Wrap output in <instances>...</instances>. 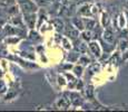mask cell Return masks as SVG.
Instances as JSON below:
<instances>
[{"instance_id": "44dd1931", "label": "cell", "mask_w": 128, "mask_h": 112, "mask_svg": "<svg viewBox=\"0 0 128 112\" xmlns=\"http://www.w3.org/2000/svg\"><path fill=\"white\" fill-rule=\"evenodd\" d=\"M4 19H0V25H4Z\"/></svg>"}, {"instance_id": "ac0fdd59", "label": "cell", "mask_w": 128, "mask_h": 112, "mask_svg": "<svg viewBox=\"0 0 128 112\" xmlns=\"http://www.w3.org/2000/svg\"><path fill=\"white\" fill-rule=\"evenodd\" d=\"M89 94V96L92 95V88H89V91H87V95Z\"/></svg>"}, {"instance_id": "52a82bcc", "label": "cell", "mask_w": 128, "mask_h": 112, "mask_svg": "<svg viewBox=\"0 0 128 112\" xmlns=\"http://www.w3.org/2000/svg\"><path fill=\"white\" fill-rule=\"evenodd\" d=\"M14 4V0H0V6H2V7L12 6Z\"/></svg>"}, {"instance_id": "7c38bea8", "label": "cell", "mask_w": 128, "mask_h": 112, "mask_svg": "<svg viewBox=\"0 0 128 112\" xmlns=\"http://www.w3.org/2000/svg\"><path fill=\"white\" fill-rule=\"evenodd\" d=\"M120 47H122V51H124V49H126L128 47V42L127 41H122V43H120Z\"/></svg>"}, {"instance_id": "e0dca14e", "label": "cell", "mask_w": 128, "mask_h": 112, "mask_svg": "<svg viewBox=\"0 0 128 112\" xmlns=\"http://www.w3.org/2000/svg\"><path fill=\"white\" fill-rule=\"evenodd\" d=\"M82 36H84V38H85V39H90V33H89V31H86V33H84Z\"/></svg>"}, {"instance_id": "5bb4252c", "label": "cell", "mask_w": 128, "mask_h": 112, "mask_svg": "<svg viewBox=\"0 0 128 112\" xmlns=\"http://www.w3.org/2000/svg\"><path fill=\"white\" fill-rule=\"evenodd\" d=\"M74 22H75V24L77 25V27H78V28H79V29H82V28H84V26H82V21H78L77 19H75V20H74Z\"/></svg>"}, {"instance_id": "ffe728a7", "label": "cell", "mask_w": 128, "mask_h": 112, "mask_svg": "<svg viewBox=\"0 0 128 112\" xmlns=\"http://www.w3.org/2000/svg\"><path fill=\"white\" fill-rule=\"evenodd\" d=\"M126 58H128V52H126L125 55H124V59H126Z\"/></svg>"}, {"instance_id": "9a60e30c", "label": "cell", "mask_w": 128, "mask_h": 112, "mask_svg": "<svg viewBox=\"0 0 128 112\" xmlns=\"http://www.w3.org/2000/svg\"><path fill=\"white\" fill-rule=\"evenodd\" d=\"M8 12L9 14H17V12H18V9H17L16 7H11V8L8 10Z\"/></svg>"}, {"instance_id": "30bf717a", "label": "cell", "mask_w": 128, "mask_h": 112, "mask_svg": "<svg viewBox=\"0 0 128 112\" xmlns=\"http://www.w3.org/2000/svg\"><path fill=\"white\" fill-rule=\"evenodd\" d=\"M85 22H86V26H87V28H89V29H92V27H94V25H95V21H94V20H89V19L85 20Z\"/></svg>"}, {"instance_id": "5b68a950", "label": "cell", "mask_w": 128, "mask_h": 112, "mask_svg": "<svg viewBox=\"0 0 128 112\" xmlns=\"http://www.w3.org/2000/svg\"><path fill=\"white\" fill-rule=\"evenodd\" d=\"M66 34L67 35H70L69 37H72V38H76V37L78 36V31L77 30H75V29L72 28V27H69V28L67 29V31H66Z\"/></svg>"}, {"instance_id": "9c48e42d", "label": "cell", "mask_w": 128, "mask_h": 112, "mask_svg": "<svg viewBox=\"0 0 128 112\" xmlns=\"http://www.w3.org/2000/svg\"><path fill=\"white\" fill-rule=\"evenodd\" d=\"M104 38L106 39V41H108V42H112V33L110 30L105 31V34H104Z\"/></svg>"}, {"instance_id": "7a4b0ae2", "label": "cell", "mask_w": 128, "mask_h": 112, "mask_svg": "<svg viewBox=\"0 0 128 112\" xmlns=\"http://www.w3.org/2000/svg\"><path fill=\"white\" fill-rule=\"evenodd\" d=\"M89 47H90V49H92V53L95 54L96 56H99L100 55V48H99V46H98L96 43H92L89 45Z\"/></svg>"}, {"instance_id": "2e32d148", "label": "cell", "mask_w": 128, "mask_h": 112, "mask_svg": "<svg viewBox=\"0 0 128 112\" xmlns=\"http://www.w3.org/2000/svg\"><path fill=\"white\" fill-rule=\"evenodd\" d=\"M75 73L77 75H82V67H75Z\"/></svg>"}, {"instance_id": "4fadbf2b", "label": "cell", "mask_w": 128, "mask_h": 112, "mask_svg": "<svg viewBox=\"0 0 128 112\" xmlns=\"http://www.w3.org/2000/svg\"><path fill=\"white\" fill-rule=\"evenodd\" d=\"M4 91H6V85H4V83L2 81H0V93H2Z\"/></svg>"}, {"instance_id": "ba28073f", "label": "cell", "mask_w": 128, "mask_h": 112, "mask_svg": "<svg viewBox=\"0 0 128 112\" xmlns=\"http://www.w3.org/2000/svg\"><path fill=\"white\" fill-rule=\"evenodd\" d=\"M71 96H72L74 99H71V102H72L74 104H76V105H78V104L82 103V100H80L79 95H77V94H71Z\"/></svg>"}, {"instance_id": "d6986e66", "label": "cell", "mask_w": 128, "mask_h": 112, "mask_svg": "<svg viewBox=\"0 0 128 112\" xmlns=\"http://www.w3.org/2000/svg\"><path fill=\"white\" fill-rule=\"evenodd\" d=\"M80 62H82L84 64H86L85 62H89V59H87V58H80Z\"/></svg>"}, {"instance_id": "6da1fadb", "label": "cell", "mask_w": 128, "mask_h": 112, "mask_svg": "<svg viewBox=\"0 0 128 112\" xmlns=\"http://www.w3.org/2000/svg\"><path fill=\"white\" fill-rule=\"evenodd\" d=\"M21 9L24 11V14H32L37 10V7L34 2H31L30 0H19Z\"/></svg>"}, {"instance_id": "8fae6325", "label": "cell", "mask_w": 128, "mask_h": 112, "mask_svg": "<svg viewBox=\"0 0 128 112\" xmlns=\"http://www.w3.org/2000/svg\"><path fill=\"white\" fill-rule=\"evenodd\" d=\"M80 14L82 15H89L90 12H89V8L88 7H84V8L80 10Z\"/></svg>"}, {"instance_id": "3957f363", "label": "cell", "mask_w": 128, "mask_h": 112, "mask_svg": "<svg viewBox=\"0 0 128 112\" xmlns=\"http://www.w3.org/2000/svg\"><path fill=\"white\" fill-rule=\"evenodd\" d=\"M24 15L27 16L26 20L28 22V25L30 27H34V22H35V15H34V12L32 14H24Z\"/></svg>"}, {"instance_id": "8992f818", "label": "cell", "mask_w": 128, "mask_h": 112, "mask_svg": "<svg viewBox=\"0 0 128 112\" xmlns=\"http://www.w3.org/2000/svg\"><path fill=\"white\" fill-rule=\"evenodd\" d=\"M54 24H55L56 28H57V30H62L64 28V22L60 20V19H55L54 20Z\"/></svg>"}, {"instance_id": "277c9868", "label": "cell", "mask_w": 128, "mask_h": 112, "mask_svg": "<svg viewBox=\"0 0 128 112\" xmlns=\"http://www.w3.org/2000/svg\"><path fill=\"white\" fill-rule=\"evenodd\" d=\"M68 105H69V101L67 100V99H60L58 102V106L59 108H62V109H66V108H68Z\"/></svg>"}]
</instances>
